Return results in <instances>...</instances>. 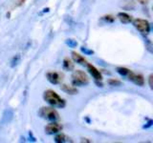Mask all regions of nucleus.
Here are the masks:
<instances>
[{"label":"nucleus","mask_w":153,"mask_h":143,"mask_svg":"<svg viewBox=\"0 0 153 143\" xmlns=\"http://www.w3.org/2000/svg\"><path fill=\"white\" fill-rule=\"evenodd\" d=\"M43 97H44L45 101L47 103H49L50 105L54 107H59V108H63L65 106V101L62 99L59 94L56 92L52 90H47L44 92L43 94Z\"/></svg>","instance_id":"1"},{"label":"nucleus","mask_w":153,"mask_h":143,"mask_svg":"<svg viewBox=\"0 0 153 143\" xmlns=\"http://www.w3.org/2000/svg\"><path fill=\"white\" fill-rule=\"evenodd\" d=\"M72 83H73L74 86L82 87V86H85L89 83V78L84 72L76 70L72 74Z\"/></svg>","instance_id":"2"},{"label":"nucleus","mask_w":153,"mask_h":143,"mask_svg":"<svg viewBox=\"0 0 153 143\" xmlns=\"http://www.w3.org/2000/svg\"><path fill=\"white\" fill-rule=\"evenodd\" d=\"M38 114L42 117L45 118L47 120L50 121H56L59 119V114L57 113L55 109L50 108V107H42L39 112H38Z\"/></svg>","instance_id":"3"},{"label":"nucleus","mask_w":153,"mask_h":143,"mask_svg":"<svg viewBox=\"0 0 153 143\" xmlns=\"http://www.w3.org/2000/svg\"><path fill=\"white\" fill-rule=\"evenodd\" d=\"M133 25L139 32H141L143 35H148L150 31V25L149 22L145 19H135L133 21Z\"/></svg>","instance_id":"4"},{"label":"nucleus","mask_w":153,"mask_h":143,"mask_svg":"<svg viewBox=\"0 0 153 143\" xmlns=\"http://www.w3.org/2000/svg\"><path fill=\"white\" fill-rule=\"evenodd\" d=\"M46 77L50 83L52 84H59L62 80V74L59 73H56V72H49L46 74Z\"/></svg>","instance_id":"5"},{"label":"nucleus","mask_w":153,"mask_h":143,"mask_svg":"<svg viewBox=\"0 0 153 143\" xmlns=\"http://www.w3.org/2000/svg\"><path fill=\"white\" fill-rule=\"evenodd\" d=\"M127 77L129 80H131L133 83H135L136 85L140 86V87H143L145 85V79H143V75L138 74H134L132 72H130V74L127 75Z\"/></svg>","instance_id":"6"},{"label":"nucleus","mask_w":153,"mask_h":143,"mask_svg":"<svg viewBox=\"0 0 153 143\" xmlns=\"http://www.w3.org/2000/svg\"><path fill=\"white\" fill-rule=\"evenodd\" d=\"M62 130V126L57 123H50L45 127V133L47 135H54Z\"/></svg>","instance_id":"7"},{"label":"nucleus","mask_w":153,"mask_h":143,"mask_svg":"<svg viewBox=\"0 0 153 143\" xmlns=\"http://www.w3.org/2000/svg\"><path fill=\"white\" fill-rule=\"evenodd\" d=\"M14 116L13 111L12 109H6L3 113V116H2V123L3 124H9L11 122Z\"/></svg>","instance_id":"8"},{"label":"nucleus","mask_w":153,"mask_h":143,"mask_svg":"<svg viewBox=\"0 0 153 143\" xmlns=\"http://www.w3.org/2000/svg\"><path fill=\"white\" fill-rule=\"evenodd\" d=\"M86 66H87V69H88V72L90 73V74L92 75L96 80H102V74H100V71H98L97 69H96L93 65L87 63Z\"/></svg>","instance_id":"9"},{"label":"nucleus","mask_w":153,"mask_h":143,"mask_svg":"<svg viewBox=\"0 0 153 143\" xmlns=\"http://www.w3.org/2000/svg\"><path fill=\"white\" fill-rule=\"evenodd\" d=\"M72 57H73V59L75 62H76L79 65H82V66H86L87 65V61H86V59L84 58V57H82L80 55L76 54V52H72Z\"/></svg>","instance_id":"10"},{"label":"nucleus","mask_w":153,"mask_h":143,"mask_svg":"<svg viewBox=\"0 0 153 143\" xmlns=\"http://www.w3.org/2000/svg\"><path fill=\"white\" fill-rule=\"evenodd\" d=\"M60 90L63 91L64 93L66 94H78V90L76 88L72 87V86H69V85H66V84H63L60 86Z\"/></svg>","instance_id":"11"},{"label":"nucleus","mask_w":153,"mask_h":143,"mask_svg":"<svg viewBox=\"0 0 153 143\" xmlns=\"http://www.w3.org/2000/svg\"><path fill=\"white\" fill-rule=\"evenodd\" d=\"M118 18L121 20V22L124 23V24H128L132 21V18L130 15H128L126 13H118Z\"/></svg>","instance_id":"12"},{"label":"nucleus","mask_w":153,"mask_h":143,"mask_svg":"<svg viewBox=\"0 0 153 143\" xmlns=\"http://www.w3.org/2000/svg\"><path fill=\"white\" fill-rule=\"evenodd\" d=\"M55 141L56 143H65V142H72V140L68 136H66L63 133H60V135H57L55 137Z\"/></svg>","instance_id":"13"},{"label":"nucleus","mask_w":153,"mask_h":143,"mask_svg":"<svg viewBox=\"0 0 153 143\" xmlns=\"http://www.w3.org/2000/svg\"><path fill=\"white\" fill-rule=\"evenodd\" d=\"M20 60H21V55H16L11 59V62H10V66H11L12 68H14V67H16L19 63H20Z\"/></svg>","instance_id":"14"},{"label":"nucleus","mask_w":153,"mask_h":143,"mask_svg":"<svg viewBox=\"0 0 153 143\" xmlns=\"http://www.w3.org/2000/svg\"><path fill=\"white\" fill-rule=\"evenodd\" d=\"M63 68L67 71H72L74 69V64L72 63V61L69 58H64L63 60Z\"/></svg>","instance_id":"15"},{"label":"nucleus","mask_w":153,"mask_h":143,"mask_svg":"<svg viewBox=\"0 0 153 143\" xmlns=\"http://www.w3.org/2000/svg\"><path fill=\"white\" fill-rule=\"evenodd\" d=\"M117 72L118 73L123 75V76H127L129 74H130V70L127 69V68H123V67H119V68H117Z\"/></svg>","instance_id":"16"},{"label":"nucleus","mask_w":153,"mask_h":143,"mask_svg":"<svg viewBox=\"0 0 153 143\" xmlns=\"http://www.w3.org/2000/svg\"><path fill=\"white\" fill-rule=\"evenodd\" d=\"M65 43H66V44L68 45L70 48H75V47L78 46V42H76V40H74V39H67Z\"/></svg>","instance_id":"17"},{"label":"nucleus","mask_w":153,"mask_h":143,"mask_svg":"<svg viewBox=\"0 0 153 143\" xmlns=\"http://www.w3.org/2000/svg\"><path fill=\"white\" fill-rule=\"evenodd\" d=\"M108 84L110 86H120L122 84L121 81H119V80H115V79H109L108 80Z\"/></svg>","instance_id":"18"},{"label":"nucleus","mask_w":153,"mask_h":143,"mask_svg":"<svg viewBox=\"0 0 153 143\" xmlns=\"http://www.w3.org/2000/svg\"><path fill=\"white\" fill-rule=\"evenodd\" d=\"M80 50H81V52H84V54H85V55H93V54H94V52H93L92 50H89V49H87L86 47H81V48H80Z\"/></svg>","instance_id":"19"},{"label":"nucleus","mask_w":153,"mask_h":143,"mask_svg":"<svg viewBox=\"0 0 153 143\" xmlns=\"http://www.w3.org/2000/svg\"><path fill=\"white\" fill-rule=\"evenodd\" d=\"M103 19L107 22H113L115 20V17H113L111 15H106V16H103Z\"/></svg>","instance_id":"20"},{"label":"nucleus","mask_w":153,"mask_h":143,"mask_svg":"<svg viewBox=\"0 0 153 143\" xmlns=\"http://www.w3.org/2000/svg\"><path fill=\"white\" fill-rule=\"evenodd\" d=\"M153 74H150L149 77H148V83H149V87L150 89H153Z\"/></svg>","instance_id":"21"},{"label":"nucleus","mask_w":153,"mask_h":143,"mask_svg":"<svg viewBox=\"0 0 153 143\" xmlns=\"http://www.w3.org/2000/svg\"><path fill=\"white\" fill-rule=\"evenodd\" d=\"M152 123H153V121L152 120H149L147 123H146V125H145L143 128V129H147V128H149V127H151L152 126Z\"/></svg>","instance_id":"22"},{"label":"nucleus","mask_w":153,"mask_h":143,"mask_svg":"<svg viewBox=\"0 0 153 143\" xmlns=\"http://www.w3.org/2000/svg\"><path fill=\"white\" fill-rule=\"evenodd\" d=\"M139 2H141L142 4H146L148 2V0H138Z\"/></svg>","instance_id":"23"},{"label":"nucleus","mask_w":153,"mask_h":143,"mask_svg":"<svg viewBox=\"0 0 153 143\" xmlns=\"http://www.w3.org/2000/svg\"><path fill=\"white\" fill-rule=\"evenodd\" d=\"M81 142H91V140H87V138H81Z\"/></svg>","instance_id":"24"}]
</instances>
